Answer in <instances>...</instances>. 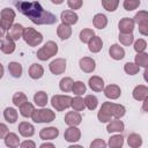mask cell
<instances>
[{
	"label": "cell",
	"instance_id": "31",
	"mask_svg": "<svg viewBox=\"0 0 148 148\" xmlns=\"http://www.w3.org/2000/svg\"><path fill=\"white\" fill-rule=\"evenodd\" d=\"M3 117L9 124H14L17 120V111L14 108H6L3 111Z\"/></svg>",
	"mask_w": 148,
	"mask_h": 148
},
{
	"label": "cell",
	"instance_id": "23",
	"mask_svg": "<svg viewBox=\"0 0 148 148\" xmlns=\"http://www.w3.org/2000/svg\"><path fill=\"white\" fill-rule=\"evenodd\" d=\"M57 34H58V36H59L60 39H62V40L68 39L71 37V35H72V28L68 24L61 23L57 28Z\"/></svg>",
	"mask_w": 148,
	"mask_h": 148
},
{
	"label": "cell",
	"instance_id": "55",
	"mask_svg": "<svg viewBox=\"0 0 148 148\" xmlns=\"http://www.w3.org/2000/svg\"><path fill=\"white\" fill-rule=\"evenodd\" d=\"M1 46H2V40L0 39V50H1Z\"/></svg>",
	"mask_w": 148,
	"mask_h": 148
},
{
	"label": "cell",
	"instance_id": "14",
	"mask_svg": "<svg viewBox=\"0 0 148 148\" xmlns=\"http://www.w3.org/2000/svg\"><path fill=\"white\" fill-rule=\"evenodd\" d=\"M81 121L82 117L77 111H69L65 116V123L68 126H77L79 124H81Z\"/></svg>",
	"mask_w": 148,
	"mask_h": 148
},
{
	"label": "cell",
	"instance_id": "11",
	"mask_svg": "<svg viewBox=\"0 0 148 148\" xmlns=\"http://www.w3.org/2000/svg\"><path fill=\"white\" fill-rule=\"evenodd\" d=\"M79 66H80L81 71H83L84 73H92L96 68V62L90 57H83L80 59Z\"/></svg>",
	"mask_w": 148,
	"mask_h": 148
},
{
	"label": "cell",
	"instance_id": "18",
	"mask_svg": "<svg viewBox=\"0 0 148 148\" xmlns=\"http://www.w3.org/2000/svg\"><path fill=\"white\" fill-rule=\"evenodd\" d=\"M23 29H24V28H23L21 24L15 23V24H13V25L8 29V34H7V36H8L10 39H13L14 42H15V40H18V39L22 37Z\"/></svg>",
	"mask_w": 148,
	"mask_h": 148
},
{
	"label": "cell",
	"instance_id": "19",
	"mask_svg": "<svg viewBox=\"0 0 148 148\" xmlns=\"http://www.w3.org/2000/svg\"><path fill=\"white\" fill-rule=\"evenodd\" d=\"M132 95L136 101H145L148 97V88L145 84H139L133 89Z\"/></svg>",
	"mask_w": 148,
	"mask_h": 148
},
{
	"label": "cell",
	"instance_id": "46",
	"mask_svg": "<svg viewBox=\"0 0 148 148\" xmlns=\"http://www.w3.org/2000/svg\"><path fill=\"white\" fill-rule=\"evenodd\" d=\"M146 47H147V43H146L145 39L140 38V39L135 40V43H134V50L136 51V53H139V52H145Z\"/></svg>",
	"mask_w": 148,
	"mask_h": 148
},
{
	"label": "cell",
	"instance_id": "34",
	"mask_svg": "<svg viewBox=\"0 0 148 148\" xmlns=\"http://www.w3.org/2000/svg\"><path fill=\"white\" fill-rule=\"evenodd\" d=\"M111 148H120L124 145V138L121 134H117V135H112L109 139V143H108Z\"/></svg>",
	"mask_w": 148,
	"mask_h": 148
},
{
	"label": "cell",
	"instance_id": "37",
	"mask_svg": "<svg viewBox=\"0 0 148 148\" xmlns=\"http://www.w3.org/2000/svg\"><path fill=\"white\" fill-rule=\"evenodd\" d=\"M73 83H74V81H73L71 77H64V79H61L60 82H59V88H60L61 91L68 92V91L72 90Z\"/></svg>",
	"mask_w": 148,
	"mask_h": 148
},
{
	"label": "cell",
	"instance_id": "38",
	"mask_svg": "<svg viewBox=\"0 0 148 148\" xmlns=\"http://www.w3.org/2000/svg\"><path fill=\"white\" fill-rule=\"evenodd\" d=\"M71 106L73 108V110L74 111H82V110H84V108H86V105H84V99L82 98V97H80V96H76V97H74V98H72V104H71Z\"/></svg>",
	"mask_w": 148,
	"mask_h": 148
},
{
	"label": "cell",
	"instance_id": "33",
	"mask_svg": "<svg viewBox=\"0 0 148 148\" xmlns=\"http://www.w3.org/2000/svg\"><path fill=\"white\" fill-rule=\"evenodd\" d=\"M34 111H35V108H34V105H32L31 103H29V102H25V103H23V104L20 106V113H21L23 117H25V118L31 117V114H32Z\"/></svg>",
	"mask_w": 148,
	"mask_h": 148
},
{
	"label": "cell",
	"instance_id": "6",
	"mask_svg": "<svg viewBox=\"0 0 148 148\" xmlns=\"http://www.w3.org/2000/svg\"><path fill=\"white\" fill-rule=\"evenodd\" d=\"M72 97L67 95H54L51 98V105L56 109V111H64L65 109L71 108Z\"/></svg>",
	"mask_w": 148,
	"mask_h": 148
},
{
	"label": "cell",
	"instance_id": "25",
	"mask_svg": "<svg viewBox=\"0 0 148 148\" xmlns=\"http://www.w3.org/2000/svg\"><path fill=\"white\" fill-rule=\"evenodd\" d=\"M124 127H125V125H124V123L121 121V120H119V119H114V120H110V123L108 124V126H106V131L109 132V133H113V132H123L124 131Z\"/></svg>",
	"mask_w": 148,
	"mask_h": 148
},
{
	"label": "cell",
	"instance_id": "16",
	"mask_svg": "<svg viewBox=\"0 0 148 148\" xmlns=\"http://www.w3.org/2000/svg\"><path fill=\"white\" fill-rule=\"evenodd\" d=\"M60 18H61L62 23L68 24V25H72V24H75L77 22L79 16L73 10H64L61 13V15H60Z\"/></svg>",
	"mask_w": 148,
	"mask_h": 148
},
{
	"label": "cell",
	"instance_id": "50",
	"mask_svg": "<svg viewBox=\"0 0 148 148\" xmlns=\"http://www.w3.org/2000/svg\"><path fill=\"white\" fill-rule=\"evenodd\" d=\"M21 147L22 148H35L36 147V143L34 141H30V140H25L21 143Z\"/></svg>",
	"mask_w": 148,
	"mask_h": 148
},
{
	"label": "cell",
	"instance_id": "43",
	"mask_svg": "<svg viewBox=\"0 0 148 148\" xmlns=\"http://www.w3.org/2000/svg\"><path fill=\"white\" fill-rule=\"evenodd\" d=\"M119 40H120V43L123 44V45H126V46H130L132 43H133V40H134V36H133V34L132 32H130V34H123V32H119Z\"/></svg>",
	"mask_w": 148,
	"mask_h": 148
},
{
	"label": "cell",
	"instance_id": "40",
	"mask_svg": "<svg viewBox=\"0 0 148 148\" xmlns=\"http://www.w3.org/2000/svg\"><path fill=\"white\" fill-rule=\"evenodd\" d=\"M94 36H95V32H94L92 29H82L80 31V35H79L80 40L82 43H88Z\"/></svg>",
	"mask_w": 148,
	"mask_h": 148
},
{
	"label": "cell",
	"instance_id": "10",
	"mask_svg": "<svg viewBox=\"0 0 148 148\" xmlns=\"http://www.w3.org/2000/svg\"><path fill=\"white\" fill-rule=\"evenodd\" d=\"M81 138V132L76 126H69L65 133H64V139L67 142H76Z\"/></svg>",
	"mask_w": 148,
	"mask_h": 148
},
{
	"label": "cell",
	"instance_id": "15",
	"mask_svg": "<svg viewBox=\"0 0 148 148\" xmlns=\"http://www.w3.org/2000/svg\"><path fill=\"white\" fill-rule=\"evenodd\" d=\"M59 135V130L57 127H45L42 128L39 132V136L43 140H53L58 138Z\"/></svg>",
	"mask_w": 148,
	"mask_h": 148
},
{
	"label": "cell",
	"instance_id": "49",
	"mask_svg": "<svg viewBox=\"0 0 148 148\" xmlns=\"http://www.w3.org/2000/svg\"><path fill=\"white\" fill-rule=\"evenodd\" d=\"M7 133H8V127L5 124L0 123V139H3L7 135Z\"/></svg>",
	"mask_w": 148,
	"mask_h": 148
},
{
	"label": "cell",
	"instance_id": "54",
	"mask_svg": "<svg viewBox=\"0 0 148 148\" xmlns=\"http://www.w3.org/2000/svg\"><path fill=\"white\" fill-rule=\"evenodd\" d=\"M3 76V66L0 64V79Z\"/></svg>",
	"mask_w": 148,
	"mask_h": 148
},
{
	"label": "cell",
	"instance_id": "52",
	"mask_svg": "<svg viewBox=\"0 0 148 148\" xmlns=\"http://www.w3.org/2000/svg\"><path fill=\"white\" fill-rule=\"evenodd\" d=\"M45 147H51V148H53L54 145H53V143H47V142H44V143L40 145V148H45Z\"/></svg>",
	"mask_w": 148,
	"mask_h": 148
},
{
	"label": "cell",
	"instance_id": "2",
	"mask_svg": "<svg viewBox=\"0 0 148 148\" xmlns=\"http://www.w3.org/2000/svg\"><path fill=\"white\" fill-rule=\"evenodd\" d=\"M126 109L121 104H116L111 102H104L97 113V118L101 123H109L112 118L120 119L125 116Z\"/></svg>",
	"mask_w": 148,
	"mask_h": 148
},
{
	"label": "cell",
	"instance_id": "26",
	"mask_svg": "<svg viewBox=\"0 0 148 148\" xmlns=\"http://www.w3.org/2000/svg\"><path fill=\"white\" fill-rule=\"evenodd\" d=\"M1 51L6 54H10L15 51V43L13 39H10L8 36L5 37L2 39V46H1Z\"/></svg>",
	"mask_w": 148,
	"mask_h": 148
},
{
	"label": "cell",
	"instance_id": "48",
	"mask_svg": "<svg viewBox=\"0 0 148 148\" xmlns=\"http://www.w3.org/2000/svg\"><path fill=\"white\" fill-rule=\"evenodd\" d=\"M67 5L71 9H80L82 7V0H67Z\"/></svg>",
	"mask_w": 148,
	"mask_h": 148
},
{
	"label": "cell",
	"instance_id": "29",
	"mask_svg": "<svg viewBox=\"0 0 148 148\" xmlns=\"http://www.w3.org/2000/svg\"><path fill=\"white\" fill-rule=\"evenodd\" d=\"M5 139V143L7 147H10V148H15L20 145V139L18 136L15 134V133H7V135L3 138Z\"/></svg>",
	"mask_w": 148,
	"mask_h": 148
},
{
	"label": "cell",
	"instance_id": "39",
	"mask_svg": "<svg viewBox=\"0 0 148 148\" xmlns=\"http://www.w3.org/2000/svg\"><path fill=\"white\" fill-rule=\"evenodd\" d=\"M86 90H87V87H86V84H84L82 81H76V82H74L73 86H72V91H73L76 96L83 95V94L86 92Z\"/></svg>",
	"mask_w": 148,
	"mask_h": 148
},
{
	"label": "cell",
	"instance_id": "51",
	"mask_svg": "<svg viewBox=\"0 0 148 148\" xmlns=\"http://www.w3.org/2000/svg\"><path fill=\"white\" fill-rule=\"evenodd\" d=\"M5 34H6V29L3 28V25L0 23V38L1 37H3L5 36Z\"/></svg>",
	"mask_w": 148,
	"mask_h": 148
},
{
	"label": "cell",
	"instance_id": "17",
	"mask_svg": "<svg viewBox=\"0 0 148 148\" xmlns=\"http://www.w3.org/2000/svg\"><path fill=\"white\" fill-rule=\"evenodd\" d=\"M17 130H18L20 134L22 136H24V138H30V136H32L35 134V127L30 123H28V121L20 123Z\"/></svg>",
	"mask_w": 148,
	"mask_h": 148
},
{
	"label": "cell",
	"instance_id": "7",
	"mask_svg": "<svg viewBox=\"0 0 148 148\" xmlns=\"http://www.w3.org/2000/svg\"><path fill=\"white\" fill-rule=\"evenodd\" d=\"M134 23L139 25V32L143 36L148 35V13L146 10H140L135 14L133 18Z\"/></svg>",
	"mask_w": 148,
	"mask_h": 148
},
{
	"label": "cell",
	"instance_id": "36",
	"mask_svg": "<svg viewBox=\"0 0 148 148\" xmlns=\"http://www.w3.org/2000/svg\"><path fill=\"white\" fill-rule=\"evenodd\" d=\"M135 64L139 67L147 68V66H148V54L145 53V52H139L135 56Z\"/></svg>",
	"mask_w": 148,
	"mask_h": 148
},
{
	"label": "cell",
	"instance_id": "35",
	"mask_svg": "<svg viewBox=\"0 0 148 148\" xmlns=\"http://www.w3.org/2000/svg\"><path fill=\"white\" fill-rule=\"evenodd\" d=\"M25 102H28V97H27V95L24 94V92H22V91H17V92H15L14 94V96H13V104L15 105V106H21L23 103H25Z\"/></svg>",
	"mask_w": 148,
	"mask_h": 148
},
{
	"label": "cell",
	"instance_id": "13",
	"mask_svg": "<svg viewBox=\"0 0 148 148\" xmlns=\"http://www.w3.org/2000/svg\"><path fill=\"white\" fill-rule=\"evenodd\" d=\"M103 90H104L105 97H108V98H110V99H117V98H119L120 95H121L120 87L117 86V84H109V86H106Z\"/></svg>",
	"mask_w": 148,
	"mask_h": 148
},
{
	"label": "cell",
	"instance_id": "32",
	"mask_svg": "<svg viewBox=\"0 0 148 148\" xmlns=\"http://www.w3.org/2000/svg\"><path fill=\"white\" fill-rule=\"evenodd\" d=\"M127 143L132 148H138L142 145V138L136 133H132L127 138Z\"/></svg>",
	"mask_w": 148,
	"mask_h": 148
},
{
	"label": "cell",
	"instance_id": "3",
	"mask_svg": "<svg viewBox=\"0 0 148 148\" xmlns=\"http://www.w3.org/2000/svg\"><path fill=\"white\" fill-rule=\"evenodd\" d=\"M58 52V45L56 42L53 40H49L44 44V46H42L38 51H37V58L42 61H46L50 58H52L53 56H56Z\"/></svg>",
	"mask_w": 148,
	"mask_h": 148
},
{
	"label": "cell",
	"instance_id": "47",
	"mask_svg": "<svg viewBox=\"0 0 148 148\" xmlns=\"http://www.w3.org/2000/svg\"><path fill=\"white\" fill-rule=\"evenodd\" d=\"M105 147H106V142L103 139H95L90 143V148H105Z\"/></svg>",
	"mask_w": 148,
	"mask_h": 148
},
{
	"label": "cell",
	"instance_id": "45",
	"mask_svg": "<svg viewBox=\"0 0 148 148\" xmlns=\"http://www.w3.org/2000/svg\"><path fill=\"white\" fill-rule=\"evenodd\" d=\"M140 6V0H125L124 1V8L128 12L136 9Z\"/></svg>",
	"mask_w": 148,
	"mask_h": 148
},
{
	"label": "cell",
	"instance_id": "8",
	"mask_svg": "<svg viewBox=\"0 0 148 148\" xmlns=\"http://www.w3.org/2000/svg\"><path fill=\"white\" fill-rule=\"evenodd\" d=\"M0 23L3 25V28L6 30H8L12 25H13V22H14V18H15V12L10 8H3L1 12H0Z\"/></svg>",
	"mask_w": 148,
	"mask_h": 148
},
{
	"label": "cell",
	"instance_id": "9",
	"mask_svg": "<svg viewBox=\"0 0 148 148\" xmlns=\"http://www.w3.org/2000/svg\"><path fill=\"white\" fill-rule=\"evenodd\" d=\"M49 68H50L51 73L54 75L62 74L66 71V60L64 58H58V59L51 61V64L49 65Z\"/></svg>",
	"mask_w": 148,
	"mask_h": 148
},
{
	"label": "cell",
	"instance_id": "22",
	"mask_svg": "<svg viewBox=\"0 0 148 148\" xmlns=\"http://www.w3.org/2000/svg\"><path fill=\"white\" fill-rule=\"evenodd\" d=\"M103 47V42H102V38L98 37V36H94L89 42H88V49L90 52L92 53H97L102 50Z\"/></svg>",
	"mask_w": 148,
	"mask_h": 148
},
{
	"label": "cell",
	"instance_id": "53",
	"mask_svg": "<svg viewBox=\"0 0 148 148\" xmlns=\"http://www.w3.org/2000/svg\"><path fill=\"white\" fill-rule=\"evenodd\" d=\"M51 1H52V3H54V5H60V3L64 2V0H51Z\"/></svg>",
	"mask_w": 148,
	"mask_h": 148
},
{
	"label": "cell",
	"instance_id": "20",
	"mask_svg": "<svg viewBox=\"0 0 148 148\" xmlns=\"http://www.w3.org/2000/svg\"><path fill=\"white\" fill-rule=\"evenodd\" d=\"M88 83H89L90 89L94 90V91H96V92H99V91H102L104 89V81H103L102 77H99L97 75L91 76L89 79V82Z\"/></svg>",
	"mask_w": 148,
	"mask_h": 148
},
{
	"label": "cell",
	"instance_id": "42",
	"mask_svg": "<svg viewBox=\"0 0 148 148\" xmlns=\"http://www.w3.org/2000/svg\"><path fill=\"white\" fill-rule=\"evenodd\" d=\"M119 0H102V6L108 12H114L118 8Z\"/></svg>",
	"mask_w": 148,
	"mask_h": 148
},
{
	"label": "cell",
	"instance_id": "27",
	"mask_svg": "<svg viewBox=\"0 0 148 148\" xmlns=\"http://www.w3.org/2000/svg\"><path fill=\"white\" fill-rule=\"evenodd\" d=\"M92 23L97 29H104L108 24V17L104 14H96L92 18Z\"/></svg>",
	"mask_w": 148,
	"mask_h": 148
},
{
	"label": "cell",
	"instance_id": "41",
	"mask_svg": "<svg viewBox=\"0 0 148 148\" xmlns=\"http://www.w3.org/2000/svg\"><path fill=\"white\" fill-rule=\"evenodd\" d=\"M98 104V99L95 95H87L84 98V105L89 109V110H95L97 108Z\"/></svg>",
	"mask_w": 148,
	"mask_h": 148
},
{
	"label": "cell",
	"instance_id": "28",
	"mask_svg": "<svg viewBox=\"0 0 148 148\" xmlns=\"http://www.w3.org/2000/svg\"><path fill=\"white\" fill-rule=\"evenodd\" d=\"M8 71H9L10 75H12L13 77H21L23 69H22L21 64L16 62V61H12V62H9V65H8Z\"/></svg>",
	"mask_w": 148,
	"mask_h": 148
},
{
	"label": "cell",
	"instance_id": "12",
	"mask_svg": "<svg viewBox=\"0 0 148 148\" xmlns=\"http://www.w3.org/2000/svg\"><path fill=\"white\" fill-rule=\"evenodd\" d=\"M134 21L133 18H130V17H124L119 21L118 23V27H119V31L123 32V34H130V32H133V29H134Z\"/></svg>",
	"mask_w": 148,
	"mask_h": 148
},
{
	"label": "cell",
	"instance_id": "1",
	"mask_svg": "<svg viewBox=\"0 0 148 148\" xmlns=\"http://www.w3.org/2000/svg\"><path fill=\"white\" fill-rule=\"evenodd\" d=\"M14 6L16 9L27 16L35 24H54L58 18L51 12L44 9L38 1H15Z\"/></svg>",
	"mask_w": 148,
	"mask_h": 148
},
{
	"label": "cell",
	"instance_id": "21",
	"mask_svg": "<svg viewBox=\"0 0 148 148\" xmlns=\"http://www.w3.org/2000/svg\"><path fill=\"white\" fill-rule=\"evenodd\" d=\"M109 53H110L111 58L114 59V60H121L125 57V50L118 44L111 45L110 49H109Z\"/></svg>",
	"mask_w": 148,
	"mask_h": 148
},
{
	"label": "cell",
	"instance_id": "5",
	"mask_svg": "<svg viewBox=\"0 0 148 148\" xmlns=\"http://www.w3.org/2000/svg\"><path fill=\"white\" fill-rule=\"evenodd\" d=\"M35 123H51L56 119V113L50 109H38L31 114Z\"/></svg>",
	"mask_w": 148,
	"mask_h": 148
},
{
	"label": "cell",
	"instance_id": "30",
	"mask_svg": "<svg viewBox=\"0 0 148 148\" xmlns=\"http://www.w3.org/2000/svg\"><path fill=\"white\" fill-rule=\"evenodd\" d=\"M34 102L36 105L43 108L47 103V94L45 91H37L34 96Z\"/></svg>",
	"mask_w": 148,
	"mask_h": 148
},
{
	"label": "cell",
	"instance_id": "44",
	"mask_svg": "<svg viewBox=\"0 0 148 148\" xmlns=\"http://www.w3.org/2000/svg\"><path fill=\"white\" fill-rule=\"evenodd\" d=\"M124 71L126 72V74L128 75H134L136 73H139L140 67L135 64V62H126L124 66Z\"/></svg>",
	"mask_w": 148,
	"mask_h": 148
},
{
	"label": "cell",
	"instance_id": "24",
	"mask_svg": "<svg viewBox=\"0 0 148 148\" xmlns=\"http://www.w3.org/2000/svg\"><path fill=\"white\" fill-rule=\"evenodd\" d=\"M44 74V68L42 65L39 64H32L30 67H29V76L34 80H37V79H40Z\"/></svg>",
	"mask_w": 148,
	"mask_h": 148
},
{
	"label": "cell",
	"instance_id": "4",
	"mask_svg": "<svg viewBox=\"0 0 148 148\" xmlns=\"http://www.w3.org/2000/svg\"><path fill=\"white\" fill-rule=\"evenodd\" d=\"M22 37L29 46H37L43 42V35L40 32L36 31L34 28H30V27L23 29Z\"/></svg>",
	"mask_w": 148,
	"mask_h": 148
}]
</instances>
